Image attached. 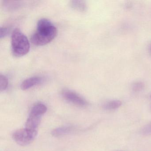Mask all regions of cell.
<instances>
[{"mask_svg":"<svg viewBox=\"0 0 151 151\" xmlns=\"http://www.w3.org/2000/svg\"><path fill=\"white\" fill-rule=\"evenodd\" d=\"M37 30L32 36L31 41L37 46H43L51 42L56 37L57 30L47 19L43 18L37 24Z\"/></svg>","mask_w":151,"mask_h":151,"instance_id":"obj_1","label":"cell"},{"mask_svg":"<svg viewBox=\"0 0 151 151\" xmlns=\"http://www.w3.org/2000/svg\"><path fill=\"white\" fill-rule=\"evenodd\" d=\"M11 47L13 54L21 57L27 54L30 48L29 40L19 29H16L11 36Z\"/></svg>","mask_w":151,"mask_h":151,"instance_id":"obj_2","label":"cell"},{"mask_svg":"<svg viewBox=\"0 0 151 151\" xmlns=\"http://www.w3.org/2000/svg\"><path fill=\"white\" fill-rule=\"evenodd\" d=\"M47 108L42 103H37L33 106L25 124L27 129L37 132L38 128L42 116L46 112Z\"/></svg>","mask_w":151,"mask_h":151,"instance_id":"obj_3","label":"cell"},{"mask_svg":"<svg viewBox=\"0 0 151 151\" xmlns=\"http://www.w3.org/2000/svg\"><path fill=\"white\" fill-rule=\"evenodd\" d=\"M37 134V132L24 128L14 132L13 134V138L18 145L25 146L30 144L34 140Z\"/></svg>","mask_w":151,"mask_h":151,"instance_id":"obj_4","label":"cell"},{"mask_svg":"<svg viewBox=\"0 0 151 151\" xmlns=\"http://www.w3.org/2000/svg\"><path fill=\"white\" fill-rule=\"evenodd\" d=\"M63 97L67 101L79 106H85L87 102L84 99L75 92L69 90H64L62 92Z\"/></svg>","mask_w":151,"mask_h":151,"instance_id":"obj_5","label":"cell"},{"mask_svg":"<svg viewBox=\"0 0 151 151\" xmlns=\"http://www.w3.org/2000/svg\"><path fill=\"white\" fill-rule=\"evenodd\" d=\"M43 78L39 76H33L24 80L21 84V88L22 90H27L36 86L43 82Z\"/></svg>","mask_w":151,"mask_h":151,"instance_id":"obj_6","label":"cell"},{"mask_svg":"<svg viewBox=\"0 0 151 151\" xmlns=\"http://www.w3.org/2000/svg\"><path fill=\"white\" fill-rule=\"evenodd\" d=\"M70 6L77 11L85 12L87 9V6L83 1H72L70 2Z\"/></svg>","mask_w":151,"mask_h":151,"instance_id":"obj_7","label":"cell"},{"mask_svg":"<svg viewBox=\"0 0 151 151\" xmlns=\"http://www.w3.org/2000/svg\"><path fill=\"white\" fill-rule=\"evenodd\" d=\"M74 129L71 127H62L55 129L52 132L53 136L55 137H60L68 134L73 132Z\"/></svg>","mask_w":151,"mask_h":151,"instance_id":"obj_8","label":"cell"},{"mask_svg":"<svg viewBox=\"0 0 151 151\" xmlns=\"http://www.w3.org/2000/svg\"><path fill=\"white\" fill-rule=\"evenodd\" d=\"M121 105H122V102L120 101H110L104 105V108L108 110H114L120 107Z\"/></svg>","mask_w":151,"mask_h":151,"instance_id":"obj_9","label":"cell"},{"mask_svg":"<svg viewBox=\"0 0 151 151\" xmlns=\"http://www.w3.org/2000/svg\"><path fill=\"white\" fill-rule=\"evenodd\" d=\"M21 2L18 1H6L3 2L4 6L9 10H12L18 8L21 6Z\"/></svg>","mask_w":151,"mask_h":151,"instance_id":"obj_10","label":"cell"},{"mask_svg":"<svg viewBox=\"0 0 151 151\" xmlns=\"http://www.w3.org/2000/svg\"><path fill=\"white\" fill-rule=\"evenodd\" d=\"M9 81L7 78L3 75L0 76V90L1 91H5L8 86Z\"/></svg>","mask_w":151,"mask_h":151,"instance_id":"obj_11","label":"cell"},{"mask_svg":"<svg viewBox=\"0 0 151 151\" xmlns=\"http://www.w3.org/2000/svg\"><path fill=\"white\" fill-rule=\"evenodd\" d=\"M144 84L142 82H138L134 83L132 86V89L135 92H139L143 90L144 88Z\"/></svg>","mask_w":151,"mask_h":151,"instance_id":"obj_12","label":"cell"},{"mask_svg":"<svg viewBox=\"0 0 151 151\" xmlns=\"http://www.w3.org/2000/svg\"><path fill=\"white\" fill-rule=\"evenodd\" d=\"M9 28L7 27H1L0 30V38L1 39L5 37L8 35L9 32Z\"/></svg>","mask_w":151,"mask_h":151,"instance_id":"obj_13","label":"cell"},{"mask_svg":"<svg viewBox=\"0 0 151 151\" xmlns=\"http://www.w3.org/2000/svg\"><path fill=\"white\" fill-rule=\"evenodd\" d=\"M142 132L144 135H148L151 134V123L144 127Z\"/></svg>","mask_w":151,"mask_h":151,"instance_id":"obj_14","label":"cell"},{"mask_svg":"<svg viewBox=\"0 0 151 151\" xmlns=\"http://www.w3.org/2000/svg\"><path fill=\"white\" fill-rule=\"evenodd\" d=\"M149 52H150L151 53V44L149 46Z\"/></svg>","mask_w":151,"mask_h":151,"instance_id":"obj_15","label":"cell"},{"mask_svg":"<svg viewBox=\"0 0 151 151\" xmlns=\"http://www.w3.org/2000/svg\"></svg>","mask_w":151,"mask_h":151,"instance_id":"obj_16","label":"cell"}]
</instances>
